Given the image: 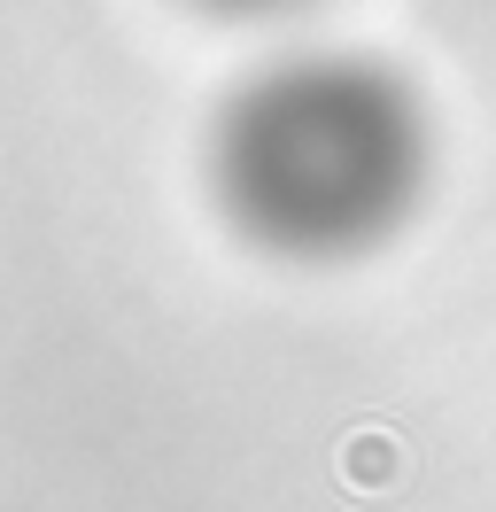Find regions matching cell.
<instances>
[{
  "label": "cell",
  "mask_w": 496,
  "mask_h": 512,
  "mask_svg": "<svg viewBox=\"0 0 496 512\" xmlns=\"http://www.w3.org/2000/svg\"><path fill=\"white\" fill-rule=\"evenodd\" d=\"M233 194L279 241H349L388 218L411 171V125L365 70H295L241 101Z\"/></svg>",
  "instance_id": "obj_1"
}]
</instances>
